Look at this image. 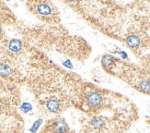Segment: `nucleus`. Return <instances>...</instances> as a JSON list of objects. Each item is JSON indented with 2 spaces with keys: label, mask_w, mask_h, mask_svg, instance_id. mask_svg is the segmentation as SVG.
Listing matches in <instances>:
<instances>
[{
  "label": "nucleus",
  "mask_w": 150,
  "mask_h": 133,
  "mask_svg": "<svg viewBox=\"0 0 150 133\" xmlns=\"http://www.w3.org/2000/svg\"><path fill=\"white\" fill-rule=\"evenodd\" d=\"M36 10L40 15L43 17H49L53 14L52 5L47 2H40L36 5Z\"/></svg>",
  "instance_id": "1"
},
{
  "label": "nucleus",
  "mask_w": 150,
  "mask_h": 133,
  "mask_svg": "<svg viewBox=\"0 0 150 133\" xmlns=\"http://www.w3.org/2000/svg\"><path fill=\"white\" fill-rule=\"evenodd\" d=\"M87 101H88V104L90 106L97 107V106L100 105L101 101H102V98H101L100 94H98V92H89V94H88Z\"/></svg>",
  "instance_id": "2"
},
{
  "label": "nucleus",
  "mask_w": 150,
  "mask_h": 133,
  "mask_svg": "<svg viewBox=\"0 0 150 133\" xmlns=\"http://www.w3.org/2000/svg\"><path fill=\"white\" fill-rule=\"evenodd\" d=\"M46 106H47V109L52 113H56L60 109V104L55 99L49 100V101L47 102V104H46Z\"/></svg>",
  "instance_id": "3"
},
{
  "label": "nucleus",
  "mask_w": 150,
  "mask_h": 133,
  "mask_svg": "<svg viewBox=\"0 0 150 133\" xmlns=\"http://www.w3.org/2000/svg\"><path fill=\"white\" fill-rule=\"evenodd\" d=\"M8 47L11 51L13 52H19L21 50V42L19 41V40H17V39H13L10 41L9 44H8Z\"/></svg>",
  "instance_id": "4"
},
{
  "label": "nucleus",
  "mask_w": 150,
  "mask_h": 133,
  "mask_svg": "<svg viewBox=\"0 0 150 133\" xmlns=\"http://www.w3.org/2000/svg\"><path fill=\"white\" fill-rule=\"evenodd\" d=\"M67 128H68V126L64 120H59V121H57L55 124V131L58 133L64 132L67 129Z\"/></svg>",
  "instance_id": "5"
},
{
  "label": "nucleus",
  "mask_w": 150,
  "mask_h": 133,
  "mask_svg": "<svg viewBox=\"0 0 150 133\" xmlns=\"http://www.w3.org/2000/svg\"><path fill=\"white\" fill-rule=\"evenodd\" d=\"M127 44L129 46H131V47H137L140 44V39L137 36L132 35L127 38Z\"/></svg>",
  "instance_id": "6"
},
{
  "label": "nucleus",
  "mask_w": 150,
  "mask_h": 133,
  "mask_svg": "<svg viewBox=\"0 0 150 133\" xmlns=\"http://www.w3.org/2000/svg\"><path fill=\"white\" fill-rule=\"evenodd\" d=\"M91 124H92L94 129L100 130V129H102V127L104 126V121L102 120L101 118H100V117H95L92 120V122H91Z\"/></svg>",
  "instance_id": "7"
},
{
  "label": "nucleus",
  "mask_w": 150,
  "mask_h": 133,
  "mask_svg": "<svg viewBox=\"0 0 150 133\" xmlns=\"http://www.w3.org/2000/svg\"><path fill=\"white\" fill-rule=\"evenodd\" d=\"M11 69L10 66L8 65H2L0 66V75L3 76H8L11 74Z\"/></svg>",
  "instance_id": "8"
},
{
  "label": "nucleus",
  "mask_w": 150,
  "mask_h": 133,
  "mask_svg": "<svg viewBox=\"0 0 150 133\" xmlns=\"http://www.w3.org/2000/svg\"><path fill=\"white\" fill-rule=\"evenodd\" d=\"M140 89L144 92H150V82L144 81L140 83Z\"/></svg>",
  "instance_id": "9"
},
{
  "label": "nucleus",
  "mask_w": 150,
  "mask_h": 133,
  "mask_svg": "<svg viewBox=\"0 0 150 133\" xmlns=\"http://www.w3.org/2000/svg\"><path fill=\"white\" fill-rule=\"evenodd\" d=\"M102 65L104 66H109L110 64H112L113 62V58L112 56H105L103 58H102Z\"/></svg>",
  "instance_id": "10"
},
{
  "label": "nucleus",
  "mask_w": 150,
  "mask_h": 133,
  "mask_svg": "<svg viewBox=\"0 0 150 133\" xmlns=\"http://www.w3.org/2000/svg\"><path fill=\"white\" fill-rule=\"evenodd\" d=\"M42 123V119H38V120H37L36 122H34V124L32 125V127H31V129H30V132L35 133V132L37 131V129H39V127L41 126Z\"/></svg>",
  "instance_id": "11"
},
{
  "label": "nucleus",
  "mask_w": 150,
  "mask_h": 133,
  "mask_svg": "<svg viewBox=\"0 0 150 133\" xmlns=\"http://www.w3.org/2000/svg\"><path fill=\"white\" fill-rule=\"evenodd\" d=\"M21 109L23 112L27 113V112H29V111H30V110L32 109V106H31V104H29V103H24V104L21 105Z\"/></svg>",
  "instance_id": "12"
},
{
  "label": "nucleus",
  "mask_w": 150,
  "mask_h": 133,
  "mask_svg": "<svg viewBox=\"0 0 150 133\" xmlns=\"http://www.w3.org/2000/svg\"><path fill=\"white\" fill-rule=\"evenodd\" d=\"M1 33H2V29H1V27H0V35H1Z\"/></svg>",
  "instance_id": "13"
},
{
  "label": "nucleus",
  "mask_w": 150,
  "mask_h": 133,
  "mask_svg": "<svg viewBox=\"0 0 150 133\" xmlns=\"http://www.w3.org/2000/svg\"><path fill=\"white\" fill-rule=\"evenodd\" d=\"M0 110H1V105H0Z\"/></svg>",
  "instance_id": "14"
}]
</instances>
